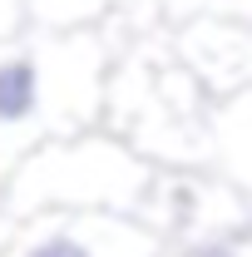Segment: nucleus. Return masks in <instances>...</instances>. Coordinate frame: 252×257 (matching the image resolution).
<instances>
[{"label":"nucleus","instance_id":"obj_1","mask_svg":"<svg viewBox=\"0 0 252 257\" xmlns=\"http://www.w3.org/2000/svg\"><path fill=\"white\" fill-rule=\"evenodd\" d=\"M35 99H40V79H35L30 60H10L0 64V124H20L35 114Z\"/></svg>","mask_w":252,"mask_h":257},{"label":"nucleus","instance_id":"obj_2","mask_svg":"<svg viewBox=\"0 0 252 257\" xmlns=\"http://www.w3.org/2000/svg\"><path fill=\"white\" fill-rule=\"evenodd\" d=\"M30 257H89L79 242H69V237H50V242H40Z\"/></svg>","mask_w":252,"mask_h":257}]
</instances>
